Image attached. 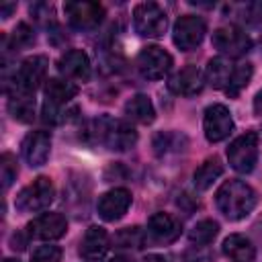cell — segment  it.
Instances as JSON below:
<instances>
[{
	"mask_svg": "<svg viewBox=\"0 0 262 262\" xmlns=\"http://www.w3.org/2000/svg\"><path fill=\"white\" fill-rule=\"evenodd\" d=\"M205 74L196 66H186L170 76L168 90L176 96H194L205 88Z\"/></svg>",
	"mask_w": 262,
	"mask_h": 262,
	"instance_id": "5bb4252c",
	"label": "cell"
},
{
	"mask_svg": "<svg viewBox=\"0 0 262 262\" xmlns=\"http://www.w3.org/2000/svg\"><path fill=\"white\" fill-rule=\"evenodd\" d=\"M252 74H254L252 63H248V61H246V63H235V70H233V76H231L229 86L225 88V94L231 96V98L239 96V92L250 84Z\"/></svg>",
	"mask_w": 262,
	"mask_h": 262,
	"instance_id": "83f0119b",
	"label": "cell"
},
{
	"mask_svg": "<svg viewBox=\"0 0 262 262\" xmlns=\"http://www.w3.org/2000/svg\"><path fill=\"white\" fill-rule=\"evenodd\" d=\"M180 221L176 217H172L170 213H154L147 221V229H145V235H147V242L151 244H172L180 237Z\"/></svg>",
	"mask_w": 262,
	"mask_h": 262,
	"instance_id": "7c38bea8",
	"label": "cell"
},
{
	"mask_svg": "<svg viewBox=\"0 0 262 262\" xmlns=\"http://www.w3.org/2000/svg\"><path fill=\"white\" fill-rule=\"evenodd\" d=\"M227 160L235 172H239V174L252 172L258 162V133L248 131V133L235 137L227 147Z\"/></svg>",
	"mask_w": 262,
	"mask_h": 262,
	"instance_id": "8992f818",
	"label": "cell"
},
{
	"mask_svg": "<svg viewBox=\"0 0 262 262\" xmlns=\"http://www.w3.org/2000/svg\"><path fill=\"white\" fill-rule=\"evenodd\" d=\"M47 57L45 55H31L20 61V66L14 70V76L10 80L12 90L8 92H25V94H35L41 82L45 80L47 74Z\"/></svg>",
	"mask_w": 262,
	"mask_h": 262,
	"instance_id": "277c9868",
	"label": "cell"
},
{
	"mask_svg": "<svg viewBox=\"0 0 262 262\" xmlns=\"http://www.w3.org/2000/svg\"><path fill=\"white\" fill-rule=\"evenodd\" d=\"M45 102L57 104V106H66L76 94H78V86L66 78H49L45 82Z\"/></svg>",
	"mask_w": 262,
	"mask_h": 262,
	"instance_id": "44dd1931",
	"label": "cell"
},
{
	"mask_svg": "<svg viewBox=\"0 0 262 262\" xmlns=\"http://www.w3.org/2000/svg\"><path fill=\"white\" fill-rule=\"evenodd\" d=\"M82 137L88 143H102L113 151H125L137 143V131L131 127V123L113 117L88 121Z\"/></svg>",
	"mask_w": 262,
	"mask_h": 262,
	"instance_id": "6da1fadb",
	"label": "cell"
},
{
	"mask_svg": "<svg viewBox=\"0 0 262 262\" xmlns=\"http://www.w3.org/2000/svg\"><path fill=\"white\" fill-rule=\"evenodd\" d=\"M0 174H2V186L6 190L16 180V174H18L16 158L12 154H2V158H0Z\"/></svg>",
	"mask_w": 262,
	"mask_h": 262,
	"instance_id": "f546056e",
	"label": "cell"
},
{
	"mask_svg": "<svg viewBox=\"0 0 262 262\" xmlns=\"http://www.w3.org/2000/svg\"><path fill=\"white\" fill-rule=\"evenodd\" d=\"M4 262H20V260H16V258H6Z\"/></svg>",
	"mask_w": 262,
	"mask_h": 262,
	"instance_id": "d590c367",
	"label": "cell"
},
{
	"mask_svg": "<svg viewBox=\"0 0 262 262\" xmlns=\"http://www.w3.org/2000/svg\"><path fill=\"white\" fill-rule=\"evenodd\" d=\"M258 203L256 190L244 180H227L215 192L217 209L231 221H239L248 217Z\"/></svg>",
	"mask_w": 262,
	"mask_h": 262,
	"instance_id": "7a4b0ae2",
	"label": "cell"
},
{
	"mask_svg": "<svg viewBox=\"0 0 262 262\" xmlns=\"http://www.w3.org/2000/svg\"><path fill=\"white\" fill-rule=\"evenodd\" d=\"M131 207V192L127 188H111L108 192H104L98 199V215L104 221H117L121 219L127 209Z\"/></svg>",
	"mask_w": 262,
	"mask_h": 262,
	"instance_id": "e0dca14e",
	"label": "cell"
},
{
	"mask_svg": "<svg viewBox=\"0 0 262 262\" xmlns=\"http://www.w3.org/2000/svg\"><path fill=\"white\" fill-rule=\"evenodd\" d=\"M31 262H61L59 246H39L31 254Z\"/></svg>",
	"mask_w": 262,
	"mask_h": 262,
	"instance_id": "4dcf8cb0",
	"label": "cell"
},
{
	"mask_svg": "<svg viewBox=\"0 0 262 262\" xmlns=\"http://www.w3.org/2000/svg\"><path fill=\"white\" fill-rule=\"evenodd\" d=\"M203 129H205V137L211 143L223 141L231 135L233 131V119L231 113L225 104H211L205 108V117H203Z\"/></svg>",
	"mask_w": 262,
	"mask_h": 262,
	"instance_id": "8fae6325",
	"label": "cell"
},
{
	"mask_svg": "<svg viewBox=\"0 0 262 262\" xmlns=\"http://www.w3.org/2000/svg\"><path fill=\"white\" fill-rule=\"evenodd\" d=\"M223 254L233 262H252L256 258V248L250 237L242 233H231L223 239Z\"/></svg>",
	"mask_w": 262,
	"mask_h": 262,
	"instance_id": "ffe728a7",
	"label": "cell"
},
{
	"mask_svg": "<svg viewBox=\"0 0 262 262\" xmlns=\"http://www.w3.org/2000/svg\"><path fill=\"white\" fill-rule=\"evenodd\" d=\"M213 47L223 55V57H229V59H235V57H242L246 55L250 49H252V39L250 35L235 27V25H225V27H219L213 31Z\"/></svg>",
	"mask_w": 262,
	"mask_h": 262,
	"instance_id": "5b68a950",
	"label": "cell"
},
{
	"mask_svg": "<svg viewBox=\"0 0 262 262\" xmlns=\"http://www.w3.org/2000/svg\"><path fill=\"white\" fill-rule=\"evenodd\" d=\"M10 43H12V49H23V47H29L35 43V33L33 29L27 25V23H18L10 35Z\"/></svg>",
	"mask_w": 262,
	"mask_h": 262,
	"instance_id": "f1b7e54d",
	"label": "cell"
},
{
	"mask_svg": "<svg viewBox=\"0 0 262 262\" xmlns=\"http://www.w3.org/2000/svg\"><path fill=\"white\" fill-rule=\"evenodd\" d=\"M172 55L160 45H147L137 55V70L147 80H162L172 70Z\"/></svg>",
	"mask_w": 262,
	"mask_h": 262,
	"instance_id": "30bf717a",
	"label": "cell"
},
{
	"mask_svg": "<svg viewBox=\"0 0 262 262\" xmlns=\"http://www.w3.org/2000/svg\"><path fill=\"white\" fill-rule=\"evenodd\" d=\"M63 12L68 16V23L76 31H94L104 18V8L98 2H86V0H72L63 4Z\"/></svg>",
	"mask_w": 262,
	"mask_h": 262,
	"instance_id": "ba28073f",
	"label": "cell"
},
{
	"mask_svg": "<svg viewBox=\"0 0 262 262\" xmlns=\"http://www.w3.org/2000/svg\"><path fill=\"white\" fill-rule=\"evenodd\" d=\"M221 172H223V164H221V160H219L217 156L207 158V160L194 170V174H192L194 186H196L199 190H207V188L221 176Z\"/></svg>",
	"mask_w": 262,
	"mask_h": 262,
	"instance_id": "cb8c5ba5",
	"label": "cell"
},
{
	"mask_svg": "<svg viewBox=\"0 0 262 262\" xmlns=\"http://www.w3.org/2000/svg\"><path fill=\"white\" fill-rule=\"evenodd\" d=\"M147 242V235L143 229L139 227H125V229H119L115 235H113V246L115 248H143V244Z\"/></svg>",
	"mask_w": 262,
	"mask_h": 262,
	"instance_id": "4316f807",
	"label": "cell"
},
{
	"mask_svg": "<svg viewBox=\"0 0 262 262\" xmlns=\"http://www.w3.org/2000/svg\"><path fill=\"white\" fill-rule=\"evenodd\" d=\"M108 262H133V260H129V258H125V256H115V258H111Z\"/></svg>",
	"mask_w": 262,
	"mask_h": 262,
	"instance_id": "e575fe53",
	"label": "cell"
},
{
	"mask_svg": "<svg viewBox=\"0 0 262 262\" xmlns=\"http://www.w3.org/2000/svg\"><path fill=\"white\" fill-rule=\"evenodd\" d=\"M205 33H207V23L201 16L184 14L174 23L172 39H174V45L180 51H190V49H194L203 43Z\"/></svg>",
	"mask_w": 262,
	"mask_h": 262,
	"instance_id": "9c48e42d",
	"label": "cell"
},
{
	"mask_svg": "<svg viewBox=\"0 0 262 262\" xmlns=\"http://www.w3.org/2000/svg\"><path fill=\"white\" fill-rule=\"evenodd\" d=\"M186 137L176 133V131H162L154 137V151L158 156H168V154H178L184 149Z\"/></svg>",
	"mask_w": 262,
	"mask_h": 262,
	"instance_id": "d4e9b609",
	"label": "cell"
},
{
	"mask_svg": "<svg viewBox=\"0 0 262 262\" xmlns=\"http://www.w3.org/2000/svg\"><path fill=\"white\" fill-rule=\"evenodd\" d=\"M66 229H68V221L61 213H41L27 225V233L43 242L59 239L66 233Z\"/></svg>",
	"mask_w": 262,
	"mask_h": 262,
	"instance_id": "4fadbf2b",
	"label": "cell"
},
{
	"mask_svg": "<svg viewBox=\"0 0 262 262\" xmlns=\"http://www.w3.org/2000/svg\"><path fill=\"white\" fill-rule=\"evenodd\" d=\"M254 113H256V117L262 119V90L254 96Z\"/></svg>",
	"mask_w": 262,
	"mask_h": 262,
	"instance_id": "d6a6232c",
	"label": "cell"
},
{
	"mask_svg": "<svg viewBox=\"0 0 262 262\" xmlns=\"http://www.w3.org/2000/svg\"><path fill=\"white\" fill-rule=\"evenodd\" d=\"M141 262H168L164 256H158V254H149V256H145Z\"/></svg>",
	"mask_w": 262,
	"mask_h": 262,
	"instance_id": "836d02e7",
	"label": "cell"
},
{
	"mask_svg": "<svg viewBox=\"0 0 262 262\" xmlns=\"http://www.w3.org/2000/svg\"><path fill=\"white\" fill-rule=\"evenodd\" d=\"M217 233H219L217 221H213V219H201L188 231V239L194 246H209L217 237Z\"/></svg>",
	"mask_w": 262,
	"mask_h": 262,
	"instance_id": "484cf974",
	"label": "cell"
},
{
	"mask_svg": "<svg viewBox=\"0 0 262 262\" xmlns=\"http://www.w3.org/2000/svg\"><path fill=\"white\" fill-rule=\"evenodd\" d=\"M186 262H213V254L209 252L207 246H192L186 256H184Z\"/></svg>",
	"mask_w": 262,
	"mask_h": 262,
	"instance_id": "1f68e13d",
	"label": "cell"
},
{
	"mask_svg": "<svg viewBox=\"0 0 262 262\" xmlns=\"http://www.w3.org/2000/svg\"><path fill=\"white\" fill-rule=\"evenodd\" d=\"M8 113L20 123H31L35 119V96L25 92H8Z\"/></svg>",
	"mask_w": 262,
	"mask_h": 262,
	"instance_id": "603a6c76",
	"label": "cell"
},
{
	"mask_svg": "<svg viewBox=\"0 0 262 262\" xmlns=\"http://www.w3.org/2000/svg\"><path fill=\"white\" fill-rule=\"evenodd\" d=\"M53 196H55V186L51 178L37 176L16 194L14 205L23 213H37V211H45L53 203Z\"/></svg>",
	"mask_w": 262,
	"mask_h": 262,
	"instance_id": "3957f363",
	"label": "cell"
},
{
	"mask_svg": "<svg viewBox=\"0 0 262 262\" xmlns=\"http://www.w3.org/2000/svg\"><path fill=\"white\" fill-rule=\"evenodd\" d=\"M233 70H235V63L229 59V57H223V55H217L213 59H209L207 63V70H205V80L217 88V90H223L229 86L231 82V76H233Z\"/></svg>",
	"mask_w": 262,
	"mask_h": 262,
	"instance_id": "d6986e66",
	"label": "cell"
},
{
	"mask_svg": "<svg viewBox=\"0 0 262 262\" xmlns=\"http://www.w3.org/2000/svg\"><path fill=\"white\" fill-rule=\"evenodd\" d=\"M133 27L141 37H162L168 27L166 12L156 2H141L133 8Z\"/></svg>",
	"mask_w": 262,
	"mask_h": 262,
	"instance_id": "52a82bcc",
	"label": "cell"
},
{
	"mask_svg": "<svg viewBox=\"0 0 262 262\" xmlns=\"http://www.w3.org/2000/svg\"><path fill=\"white\" fill-rule=\"evenodd\" d=\"M106 250H108V233L98 225L88 227L80 242V256L86 260H98L106 254Z\"/></svg>",
	"mask_w": 262,
	"mask_h": 262,
	"instance_id": "ac0fdd59",
	"label": "cell"
},
{
	"mask_svg": "<svg viewBox=\"0 0 262 262\" xmlns=\"http://www.w3.org/2000/svg\"><path fill=\"white\" fill-rule=\"evenodd\" d=\"M49 149H51V135L43 129L31 131L23 139V158L27 160L31 168L43 166L49 158Z\"/></svg>",
	"mask_w": 262,
	"mask_h": 262,
	"instance_id": "2e32d148",
	"label": "cell"
},
{
	"mask_svg": "<svg viewBox=\"0 0 262 262\" xmlns=\"http://www.w3.org/2000/svg\"><path fill=\"white\" fill-rule=\"evenodd\" d=\"M57 70L66 80L88 82L90 80V59L82 49H68L57 59Z\"/></svg>",
	"mask_w": 262,
	"mask_h": 262,
	"instance_id": "9a60e30c",
	"label": "cell"
},
{
	"mask_svg": "<svg viewBox=\"0 0 262 262\" xmlns=\"http://www.w3.org/2000/svg\"><path fill=\"white\" fill-rule=\"evenodd\" d=\"M125 115L129 121H135V123H141V125H147L156 119V108L149 100V96L145 94H135L131 96L127 102H125Z\"/></svg>",
	"mask_w": 262,
	"mask_h": 262,
	"instance_id": "7402d4cb",
	"label": "cell"
}]
</instances>
